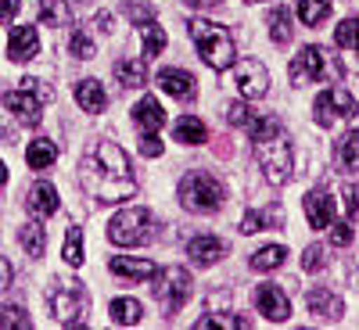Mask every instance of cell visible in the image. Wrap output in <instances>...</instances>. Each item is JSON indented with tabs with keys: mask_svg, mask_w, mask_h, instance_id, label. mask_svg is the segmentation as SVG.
<instances>
[{
	"mask_svg": "<svg viewBox=\"0 0 359 330\" xmlns=\"http://www.w3.org/2000/svg\"><path fill=\"white\" fill-rule=\"evenodd\" d=\"M111 309V319L118 323V326H133V323H140V302H133V298H115V302L108 305Z\"/></svg>",
	"mask_w": 359,
	"mask_h": 330,
	"instance_id": "obj_34",
	"label": "cell"
},
{
	"mask_svg": "<svg viewBox=\"0 0 359 330\" xmlns=\"http://www.w3.org/2000/svg\"><path fill=\"white\" fill-rule=\"evenodd\" d=\"M233 83H237L245 101H259V97L269 94V72H266L262 62H255V57H248V62H241L233 69Z\"/></svg>",
	"mask_w": 359,
	"mask_h": 330,
	"instance_id": "obj_11",
	"label": "cell"
},
{
	"mask_svg": "<svg viewBox=\"0 0 359 330\" xmlns=\"http://www.w3.org/2000/svg\"><path fill=\"white\" fill-rule=\"evenodd\" d=\"M341 198H345V212H348V219H355V216H359V187L345 184V187H341Z\"/></svg>",
	"mask_w": 359,
	"mask_h": 330,
	"instance_id": "obj_42",
	"label": "cell"
},
{
	"mask_svg": "<svg viewBox=\"0 0 359 330\" xmlns=\"http://www.w3.org/2000/svg\"><path fill=\"white\" fill-rule=\"evenodd\" d=\"M223 198H226V191L212 172L194 169L180 179V201H184V208H191V212H216L223 205Z\"/></svg>",
	"mask_w": 359,
	"mask_h": 330,
	"instance_id": "obj_3",
	"label": "cell"
},
{
	"mask_svg": "<svg viewBox=\"0 0 359 330\" xmlns=\"http://www.w3.org/2000/svg\"><path fill=\"white\" fill-rule=\"evenodd\" d=\"M172 137H176L180 144H187V147H198V144H205L208 130H205V123H201V118H194V115H184V118H176Z\"/></svg>",
	"mask_w": 359,
	"mask_h": 330,
	"instance_id": "obj_24",
	"label": "cell"
},
{
	"mask_svg": "<svg viewBox=\"0 0 359 330\" xmlns=\"http://www.w3.org/2000/svg\"><path fill=\"white\" fill-rule=\"evenodd\" d=\"M36 54H40V36H36V29H33V25L11 29V36H8V57H11V62L25 65V62H33Z\"/></svg>",
	"mask_w": 359,
	"mask_h": 330,
	"instance_id": "obj_13",
	"label": "cell"
},
{
	"mask_svg": "<svg viewBox=\"0 0 359 330\" xmlns=\"http://www.w3.org/2000/svg\"><path fill=\"white\" fill-rule=\"evenodd\" d=\"M151 233H155V223L147 208H123V212H115L108 219V241L118 248L144 245V241H151Z\"/></svg>",
	"mask_w": 359,
	"mask_h": 330,
	"instance_id": "obj_6",
	"label": "cell"
},
{
	"mask_svg": "<svg viewBox=\"0 0 359 330\" xmlns=\"http://www.w3.org/2000/svg\"><path fill=\"white\" fill-rule=\"evenodd\" d=\"M76 4H90V0H76Z\"/></svg>",
	"mask_w": 359,
	"mask_h": 330,
	"instance_id": "obj_50",
	"label": "cell"
},
{
	"mask_svg": "<svg viewBox=\"0 0 359 330\" xmlns=\"http://www.w3.org/2000/svg\"><path fill=\"white\" fill-rule=\"evenodd\" d=\"M108 269L123 280H151V277H158V266L151 259H130V255H115L108 262Z\"/></svg>",
	"mask_w": 359,
	"mask_h": 330,
	"instance_id": "obj_14",
	"label": "cell"
},
{
	"mask_svg": "<svg viewBox=\"0 0 359 330\" xmlns=\"http://www.w3.org/2000/svg\"><path fill=\"white\" fill-rule=\"evenodd\" d=\"M313 111H316L320 126H334V118H355L359 115V101L348 94L345 86H331V90H323V94L316 97Z\"/></svg>",
	"mask_w": 359,
	"mask_h": 330,
	"instance_id": "obj_10",
	"label": "cell"
},
{
	"mask_svg": "<svg viewBox=\"0 0 359 330\" xmlns=\"http://www.w3.org/2000/svg\"><path fill=\"white\" fill-rule=\"evenodd\" d=\"M187 33H191V40H194L198 54H201V62H205L208 69L223 72V69H230V65L237 62L233 36L226 33L223 25L208 22V18H191V22H187Z\"/></svg>",
	"mask_w": 359,
	"mask_h": 330,
	"instance_id": "obj_2",
	"label": "cell"
},
{
	"mask_svg": "<svg viewBox=\"0 0 359 330\" xmlns=\"http://www.w3.org/2000/svg\"><path fill=\"white\" fill-rule=\"evenodd\" d=\"M47 101H50V90L40 79H33V76H25L18 90H4V104H8V111L18 118L22 126H36L43 118V104Z\"/></svg>",
	"mask_w": 359,
	"mask_h": 330,
	"instance_id": "obj_4",
	"label": "cell"
},
{
	"mask_svg": "<svg viewBox=\"0 0 359 330\" xmlns=\"http://www.w3.org/2000/svg\"><path fill=\"white\" fill-rule=\"evenodd\" d=\"M25 208H29L36 219L54 216V212H57V191H54L50 184H36L33 191H29V198H25Z\"/></svg>",
	"mask_w": 359,
	"mask_h": 330,
	"instance_id": "obj_22",
	"label": "cell"
},
{
	"mask_svg": "<svg viewBox=\"0 0 359 330\" xmlns=\"http://www.w3.org/2000/svg\"><path fill=\"white\" fill-rule=\"evenodd\" d=\"M22 8V0H0V22H11Z\"/></svg>",
	"mask_w": 359,
	"mask_h": 330,
	"instance_id": "obj_44",
	"label": "cell"
},
{
	"mask_svg": "<svg viewBox=\"0 0 359 330\" xmlns=\"http://www.w3.org/2000/svg\"><path fill=\"white\" fill-rule=\"evenodd\" d=\"M255 162L262 165V172H266V179L269 184H287L291 179V165H294V158H291V144H287V137H284V130L280 133H273V137H262V140H255Z\"/></svg>",
	"mask_w": 359,
	"mask_h": 330,
	"instance_id": "obj_7",
	"label": "cell"
},
{
	"mask_svg": "<svg viewBox=\"0 0 359 330\" xmlns=\"http://www.w3.org/2000/svg\"><path fill=\"white\" fill-rule=\"evenodd\" d=\"M269 36H273L277 43H287L291 36H294V25H291V11L287 8H273L269 11Z\"/></svg>",
	"mask_w": 359,
	"mask_h": 330,
	"instance_id": "obj_32",
	"label": "cell"
},
{
	"mask_svg": "<svg viewBox=\"0 0 359 330\" xmlns=\"http://www.w3.org/2000/svg\"><path fill=\"white\" fill-rule=\"evenodd\" d=\"M306 305L316 319H341V298L327 287H313L306 294Z\"/></svg>",
	"mask_w": 359,
	"mask_h": 330,
	"instance_id": "obj_16",
	"label": "cell"
},
{
	"mask_svg": "<svg viewBox=\"0 0 359 330\" xmlns=\"http://www.w3.org/2000/svg\"><path fill=\"white\" fill-rule=\"evenodd\" d=\"M133 123L140 126V133H158L162 126H165V108L147 94V97H140V104L133 108Z\"/></svg>",
	"mask_w": 359,
	"mask_h": 330,
	"instance_id": "obj_19",
	"label": "cell"
},
{
	"mask_svg": "<svg viewBox=\"0 0 359 330\" xmlns=\"http://www.w3.org/2000/svg\"><path fill=\"white\" fill-rule=\"evenodd\" d=\"M65 262L69 266H83V230L79 226H69V233H65Z\"/></svg>",
	"mask_w": 359,
	"mask_h": 330,
	"instance_id": "obj_37",
	"label": "cell"
},
{
	"mask_svg": "<svg viewBox=\"0 0 359 330\" xmlns=\"http://www.w3.org/2000/svg\"><path fill=\"white\" fill-rule=\"evenodd\" d=\"M184 4H191V8L205 11V8H219V0H184Z\"/></svg>",
	"mask_w": 359,
	"mask_h": 330,
	"instance_id": "obj_47",
	"label": "cell"
},
{
	"mask_svg": "<svg viewBox=\"0 0 359 330\" xmlns=\"http://www.w3.org/2000/svg\"><path fill=\"white\" fill-rule=\"evenodd\" d=\"M76 101H79V108L90 111V115H101V111L108 108L104 86H101L97 79H79V83H76Z\"/></svg>",
	"mask_w": 359,
	"mask_h": 330,
	"instance_id": "obj_21",
	"label": "cell"
},
{
	"mask_svg": "<svg viewBox=\"0 0 359 330\" xmlns=\"http://www.w3.org/2000/svg\"><path fill=\"white\" fill-rule=\"evenodd\" d=\"M25 162H29V169H50L57 162L54 140H33V144L25 147Z\"/></svg>",
	"mask_w": 359,
	"mask_h": 330,
	"instance_id": "obj_26",
	"label": "cell"
},
{
	"mask_svg": "<svg viewBox=\"0 0 359 330\" xmlns=\"http://www.w3.org/2000/svg\"><path fill=\"white\" fill-rule=\"evenodd\" d=\"M86 309H90L86 287H79V284H62V287L50 291V312H54L57 323L79 326V323L86 319Z\"/></svg>",
	"mask_w": 359,
	"mask_h": 330,
	"instance_id": "obj_9",
	"label": "cell"
},
{
	"mask_svg": "<svg viewBox=\"0 0 359 330\" xmlns=\"http://www.w3.org/2000/svg\"><path fill=\"white\" fill-rule=\"evenodd\" d=\"M69 50H72V57H79V62H90V57L97 54V47H94V40H90L83 29H76L72 33V40H69Z\"/></svg>",
	"mask_w": 359,
	"mask_h": 330,
	"instance_id": "obj_39",
	"label": "cell"
},
{
	"mask_svg": "<svg viewBox=\"0 0 359 330\" xmlns=\"http://www.w3.org/2000/svg\"><path fill=\"white\" fill-rule=\"evenodd\" d=\"M18 241H22L25 255L40 259V255L47 252V226H40V223H25V226L18 230Z\"/></svg>",
	"mask_w": 359,
	"mask_h": 330,
	"instance_id": "obj_25",
	"label": "cell"
},
{
	"mask_svg": "<svg viewBox=\"0 0 359 330\" xmlns=\"http://www.w3.org/2000/svg\"><path fill=\"white\" fill-rule=\"evenodd\" d=\"M11 280H15L11 262H8V259H0V291H8V287H11Z\"/></svg>",
	"mask_w": 359,
	"mask_h": 330,
	"instance_id": "obj_45",
	"label": "cell"
},
{
	"mask_svg": "<svg viewBox=\"0 0 359 330\" xmlns=\"http://www.w3.org/2000/svg\"><path fill=\"white\" fill-rule=\"evenodd\" d=\"M323 266H327V248L323 245H309L302 252V269H306V273H320Z\"/></svg>",
	"mask_w": 359,
	"mask_h": 330,
	"instance_id": "obj_40",
	"label": "cell"
},
{
	"mask_svg": "<svg viewBox=\"0 0 359 330\" xmlns=\"http://www.w3.org/2000/svg\"><path fill=\"white\" fill-rule=\"evenodd\" d=\"M115 79L123 83L126 90H137V86L147 83V69H144V62H133V57H126V62L115 65Z\"/></svg>",
	"mask_w": 359,
	"mask_h": 330,
	"instance_id": "obj_31",
	"label": "cell"
},
{
	"mask_svg": "<svg viewBox=\"0 0 359 330\" xmlns=\"http://www.w3.org/2000/svg\"><path fill=\"white\" fill-rule=\"evenodd\" d=\"M327 15H331V0H298V18L306 25H323Z\"/></svg>",
	"mask_w": 359,
	"mask_h": 330,
	"instance_id": "obj_33",
	"label": "cell"
},
{
	"mask_svg": "<svg viewBox=\"0 0 359 330\" xmlns=\"http://www.w3.org/2000/svg\"><path fill=\"white\" fill-rule=\"evenodd\" d=\"M79 184L90 198L104 201V205L133 198V191H137L130 158L115 140H97L94 147H90V155L79 162Z\"/></svg>",
	"mask_w": 359,
	"mask_h": 330,
	"instance_id": "obj_1",
	"label": "cell"
},
{
	"mask_svg": "<svg viewBox=\"0 0 359 330\" xmlns=\"http://www.w3.org/2000/svg\"><path fill=\"white\" fill-rule=\"evenodd\" d=\"M158 86L165 90V94L184 97V101L198 94V79H194L191 72H184V69H162V72H158Z\"/></svg>",
	"mask_w": 359,
	"mask_h": 330,
	"instance_id": "obj_17",
	"label": "cell"
},
{
	"mask_svg": "<svg viewBox=\"0 0 359 330\" xmlns=\"http://www.w3.org/2000/svg\"><path fill=\"white\" fill-rule=\"evenodd\" d=\"M155 298H158V305H162L165 316H176L180 309L187 305V298H191V273L184 266L162 269V277L155 284Z\"/></svg>",
	"mask_w": 359,
	"mask_h": 330,
	"instance_id": "obj_8",
	"label": "cell"
},
{
	"mask_svg": "<svg viewBox=\"0 0 359 330\" xmlns=\"http://www.w3.org/2000/svg\"><path fill=\"white\" fill-rule=\"evenodd\" d=\"M248 4H262V0H248Z\"/></svg>",
	"mask_w": 359,
	"mask_h": 330,
	"instance_id": "obj_49",
	"label": "cell"
},
{
	"mask_svg": "<svg viewBox=\"0 0 359 330\" xmlns=\"http://www.w3.org/2000/svg\"><path fill=\"white\" fill-rule=\"evenodd\" d=\"M252 118H255V111H252L248 101H233V104H226V123H230V126L248 130V126H252Z\"/></svg>",
	"mask_w": 359,
	"mask_h": 330,
	"instance_id": "obj_36",
	"label": "cell"
},
{
	"mask_svg": "<svg viewBox=\"0 0 359 330\" xmlns=\"http://www.w3.org/2000/svg\"><path fill=\"white\" fill-rule=\"evenodd\" d=\"M334 43L341 50H359V18H345L338 29H334Z\"/></svg>",
	"mask_w": 359,
	"mask_h": 330,
	"instance_id": "obj_35",
	"label": "cell"
},
{
	"mask_svg": "<svg viewBox=\"0 0 359 330\" xmlns=\"http://www.w3.org/2000/svg\"><path fill=\"white\" fill-rule=\"evenodd\" d=\"M140 36H144V57H158L165 47V29L155 18H144L140 22Z\"/></svg>",
	"mask_w": 359,
	"mask_h": 330,
	"instance_id": "obj_28",
	"label": "cell"
},
{
	"mask_svg": "<svg viewBox=\"0 0 359 330\" xmlns=\"http://www.w3.org/2000/svg\"><path fill=\"white\" fill-rule=\"evenodd\" d=\"M284 259H287V248L284 245H266V248H259L255 255H252V269L255 273H266V269H277V266H284Z\"/></svg>",
	"mask_w": 359,
	"mask_h": 330,
	"instance_id": "obj_29",
	"label": "cell"
},
{
	"mask_svg": "<svg viewBox=\"0 0 359 330\" xmlns=\"http://www.w3.org/2000/svg\"><path fill=\"white\" fill-rule=\"evenodd\" d=\"M223 252H226V245L219 241V237H212V233H201V237H194V241L187 245V255H191L194 266H212V262L223 259Z\"/></svg>",
	"mask_w": 359,
	"mask_h": 330,
	"instance_id": "obj_18",
	"label": "cell"
},
{
	"mask_svg": "<svg viewBox=\"0 0 359 330\" xmlns=\"http://www.w3.org/2000/svg\"><path fill=\"white\" fill-rule=\"evenodd\" d=\"M72 22V4L69 0H40V25H69Z\"/></svg>",
	"mask_w": 359,
	"mask_h": 330,
	"instance_id": "obj_27",
	"label": "cell"
},
{
	"mask_svg": "<svg viewBox=\"0 0 359 330\" xmlns=\"http://www.w3.org/2000/svg\"><path fill=\"white\" fill-rule=\"evenodd\" d=\"M341 65L334 54H327L323 47H306L298 50V57L291 62V83L294 86H309V83H327V79H338Z\"/></svg>",
	"mask_w": 359,
	"mask_h": 330,
	"instance_id": "obj_5",
	"label": "cell"
},
{
	"mask_svg": "<svg viewBox=\"0 0 359 330\" xmlns=\"http://www.w3.org/2000/svg\"><path fill=\"white\" fill-rule=\"evenodd\" d=\"M255 309L266 316V319H273V323H284L291 316V302H287V294L277 287V284H259L255 291Z\"/></svg>",
	"mask_w": 359,
	"mask_h": 330,
	"instance_id": "obj_12",
	"label": "cell"
},
{
	"mask_svg": "<svg viewBox=\"0 0 359 330\" xmlns=\"http://www.w3.org/2000/svg\"><path fill=\"white\" fill-rule=\"evenodd\" d=\"M331 241L341 245V248L352 245V226H348V223H334V226H331Z\"/></svg>",
	"mask_w": 359,
	"mask_h": 330,
	"instance_id": "obj_43",
	"label": "cell"
},
{
	"mask_svg": "<svg viewBox=\"0 0 359 330\" xmlns=\"http://www.w3.org/2000/svg\"><path fill=\"white\" fill-rule=\"evenodd\" d=\"M334 162H338L345 172H355V169H359V130H348V133L334 144Z\"/></svg>",
	"mask_w": 359,
	"mask_h": 330,
	"instance_id": "obj_23",
	"label": "cell"
},
{
	"mask_svg": "<svg viewBox=\"0 0 359 330\" xmlns=\"http://www.w3.org/2000/svg\"><path fill=\"white\" fill-rule=\"evenodd\" d=\"M284 223V208L280 205H266V208H252V212H245L241 219V233H259V230H273Z\"/></svg>",
	"mask_w": 359,
	"mask_h": 330,
	"instance_id": "obj_20",
	"label": "cell"
},
{
	"mask_svg": "<svg viewBox=\"0 0 359 330\" xmlns=\"http://www.w3.org/2000/svg\"><path fill=\"white\" fill-rule=\"evenodd\" d=\"M94 29H97V33H111V15L108 11L94 15Z\"/></svg>",
	"mask_w": 359,
	"mask_h": 330,
	"instance_id": "obj_46",
	"label": "cell"
},
{
	"mask_svg": "<svg viewBox=\"0 0 359 330\" xmlns=\"http://www.w3.org/2000/svg\"><path fill=\"white\" fill-rule=\"evenodd\" d=\"M198 330H212V326H223V330H248L252 319L248 316H230V312H208L194 323Z\"/></svg>",
	"mask_w": 359,
	"mask_h": 330,
	"instance_id": "obj_30",
	"label": "cell"
},
{
	"mask_svg": "<svg viewBox=\"0 0 359 330\" xmlns=\"http://www.w3.org/2000/svg\"><path fill=\"white\" fill-rule=\"evenodd\" d=\"M8 184V169H4V162H0V187Z\"/></svg>",
	"mask_w": 359,
	"mask_h": 330,
	"instance_id": "obj_48",
	"label": "cell"
},
{
	"mask_svg": "<svg viewBox=\"0 0 359 330\" xmlns=\"http://www.w3.org/2000/svg\"><path fill=\"white\" fill-rule=\"evenodd\" d=\"M0 326H4V330H11V326L29 330V326H33V319H29V312L22 305H0Z\"/></svg>",
	"mask_w": 359,
	"mask_h": 330,
	"instance_id": "obj_38",
	"label": "cell"
},
{
	"mask_svg": "<svg viewBox=\"0 0 359 330\" xmlns=\"http://www.w3.org/2000/svg\"><path fill=\"white\" fill-rule=\"evenodd\" d=\"M306 219L313 230H327L334 219V198L327 191H309L306 194Z\"/></svg>",
	"mask_w": 359,
	"mask_h": 330,
	"instance_id": "obj_15",
	"label": "cell"
},
{
	"mask_svg": "<svg viewBox=\"0 0 359 330\" xmlns=\"http://www.w3.org/2000/svg\"><path fill=\"white\" fill-rule=\"evenodd\" d=\"M140 155H144V158H158V155H162L158 133H144V137H140Z\"/></svg>",
	"mask_w": 359,
	"mask_h": 330,
	"instance_id": "obj_41",
	"label": "cell"
}]
</instances>
